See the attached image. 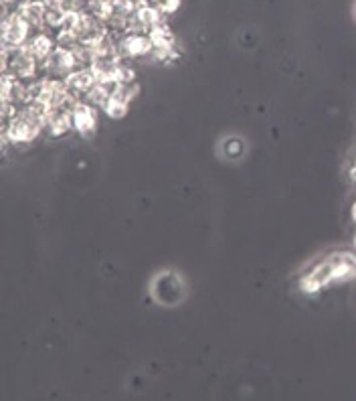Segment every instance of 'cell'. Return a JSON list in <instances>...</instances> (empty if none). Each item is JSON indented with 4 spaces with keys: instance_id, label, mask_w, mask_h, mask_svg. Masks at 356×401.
I'll use <instances>...</instances> for the list:
<instances>
[{
    "instance_id": "5",
    "label": "cell",
    "mask_w": 356,
    "mask_h": 401,
    "mask_svg": "<svg viewBox=\"0 0 356 401\" xmlns=\"http://www.w3.org/2000/svg\"><path fill=\"white\" fill-rule=\"evenodd\" d=\"M73 128L83 134V136H92L97 126V118H95L94 106H90L87 101H77L71 110Z\"/></svg>"
},
{
    "instance_id": "12",
    "label": "cell",
    "mask_w": 356,
    "mask_h": 401,
    "mask_svg": "<svg viewBox=\"0 0 356 401\" xmlns=\"http://www.w3.org/2000/svg\"><path fill=\"white\" fill-rule=\"evenodd\" d=\"M116 81H118V85H126V83L136 81V71L132 69L130 65H126L124 61H119L118 71H116Z\"/></svg>"
},
{
    "instance_id": "2",
    "label": "cell",
    "mask_w": 356,
    "mask_h": 401,
    "mask_svg": "<svg viewBox=\"0 0 356 401\" xmlns=\"http://www.w3.org/2000/svg\"><path fill=\"white\" fill-rule=\"evenodd\" d=\"M28 31H31V26L17 10L2 15V47H23V45H26L28 43Z\"/></svg>"
},
{
    "instance_id": "11",
    "label": "cell",
    "mask_w": 356,
    "mask_h": 401,
    "mask_svg": "<svg viewBox=\"0 0 356 401\" xmlns=\"http://www.w3.org/2000/svg\"><path fill=\"white\" fill-rule=\"evenodd\" d=\"M105 110V114L110 116V118H124L126 116V112H128V101L126 99H121L119 95H112L110 97V101H108V106L103 108Z\"/></svg>"
},
{
    "instance_id": "1",
    "label": "cell",
    "mask_w": 356,
    "mask_h": 401,
    "mask_svg": "<svg viewBox=\"0 0 356 401\" xmlns=\"http://www.w3.org/2000/svg\"><path fill=\"white\" fill-rule=\"evenodd\" d=\"M43 128V122L37 120L28 110H21L17 112V116L10 120L8 126H2V132L8 134V138L12 144H28L33 142L39 134H41Z\"/></svg>"
},
{
    "instance_id": "14",
    "label": "cell",
    "mask_w": 356,
    "mask_h": 401,
    "mask_svg": "<svg viewBox=\"0 0 356 401\" xmlns=\"http://www.w3.org/2000/svg\"><path fill=\"white\" fill-rule=\"evenodd\" d=\"M241 152H243V146H241V142H233V144H231V148L227 150V156H231V158H237Z\"/></svg>"
},
{
    "instance_id": "3",
    "label": "cell",
    "mask_w": 356,
    "mask_h": 401,
    "mask_svg": "<svg viewBox=\"0 0 356 401\" xmlns=\"http://www.w3.org/2000/svg\"><path fill=\"white\" fill-rule=\"evenodd\" d=\"M45 69V77H67L71 71H75V57L71 49L55 47V51L41 63Z\"/></svg>"
},
{
    "instance_id": "16",
    "label": "cell",
    "mask_w": 356,
    "mask_h": 401,
    "mask_svg": "<svg viewBox=\"0 0 356 401\" xmlns=\"http://www.w3.org/2000/svg\"><path fill=\"white\" fill-rule=\"evenodd\" d=\"M350 179L356 181V161H355V165H353V168H350Z\"/></svg>"
},
{
    "instance_id": "4",
    "label": "cell",
    "mask_w": 356,
    "mask_h": 401,
    "mask_svg": "<svg viewBox=\"0 0 356 401\" xmlns=\"http://www.w3.org/2000/svg\"><path fill=\"white\" fill-rule=\"evenodd\" d=\"M17 13L28 23L31 28L43 31L47 19V2L45 0H23L17 8Z\"/></svg>"
},
{
    "instance_id": "17",
    "label": "cell",
    "mask_w": 356,
    "mask_h": 401,
    "mask_svg": "<svg viewBox=\"0 0 356 401\" xmlns=\"http://www.w3.org/2000/svg\"><path fill=\"white\" fill-rule=\"evenodd\" d=\"M353 219H355V221H356V203H355V205H353Z\"/></svg>"
},
{
    "instance_id": "13",
    "label": "cell",
    "mask_w": 356,
    "mask_h": 401,
    "mask_svg": "<svg viewBox=\"0 0 356 401\" xmlns=\"http://www.w3.org/2000/svg\"><path fill=\"white\" fill-rule=\"evenodd\" d=\"M150 4L154 6V8H158L162 15H172V13H176L178 10V6H180V0H150Z\"/></svg>"
},
{
    "instance_id": "7",
    "label": "cell",
    "mask_w": 356,
    "mask_h": 401,
    "mask_svg": "<svg viewBox=\"0 0 356 401\" xmlns=\"http://www.w3.org/2000/svg\"><path fill=\"white\" fill-rule=\"evenodd\" d=\"M65 83H67L71 94L85 95L97 83V79H95V73L92 71V67H85V69L71 71L65 77Z\"/></svg>"
},
{
    "instance_id": "6",
    "label": "cell",
    "mask_w": 356,
    "mask_h": 401,
    "mask_svg": "<svg viewBox=\"0 0 356 401\" xmlns=\"http://www.w3.org/2000/svg\"><path fill=\"white\" fill-rule=\"evenodd\" d=\"M73 118L71 110H65V108H51L49 110V116L45 120V130H47L51 136H63L71 130Z\"/></svg>"
},
{
    "instance_id": "8",
    "label": "cell",
    "mask_w": 356,
    "mask_h": 401,
    "mask_svg": "<svg viewBox=\"0 0 356 401\" xmlns=\"http://www.w3.org/2000/svg\"><path fill=\"white\" fill-rule=\"evenodd\" d=\"M31 51H33V55L39 59V63H43L45 59H47L49 55L55 51L57 47V43H55V37H49L47 31H39L33 39H28V43H26Z\"/></svg>"
},
{
    "instance_id": "9",
    "label": "cell",
    "mask_w": 356,
    "mask_h": 401,
    "mask_svg": "<svg viewBox=\"0 0 356 401\" xmlns=\"http://www.w3.org/2000/svg\"><path fill=\"white\" fill-rule=\"evenodd\" d=\"M148 35H150L154 47H174V45H176V39H174V35H172V31L168 28L167 23L152 26Z\"/></svg>"
},
{
    "instance_id": "10",
    "label": "cell",
    "mask_w": 356,
    "mask_h": 401,
    "mask_svg": "<svg viewBox=\"0 0 356 401\" xmlns=\"http://www.w3.org/2000/svg\"><path fill=\"white\" fill-rule=\"evenodd\" d=\"M112 95L114 94L110 92L108 85H103V83H95L94 88L85 94V101H87L90 106H94V108H105Z\"/></svg>"
},
{
    "instance_id": "15",
    "label": "cell",
    "mask_w": 356,
    "mask_h": 401,
    "mask_svg": "<svg viewBox=\"0 0 356 401\" xmlns=\"http://www.w3.org/2000/svg\"><path fill=\"white\" fill-rule=\"evenodd\" d=\"M21 2H23V0H2V4H8V6H10V4H15L17 8H19V4H21Z\"/></svg>"
}]
</instances>
